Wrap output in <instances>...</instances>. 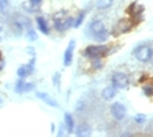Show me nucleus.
<instances>
[{"label": "nucleus", "instance_id": "f257e3e1", "mask_svg": "<svg viewBox=\"0 0 153 137\" xmlns=\"http://www.w3.org/2000/svg\"><path fill=\"white\" fill-rule=\"evenodd\" d=\"M107 52V46H88L84 50V56L93 60L101 59Z\"/></svg>", "mask_w": 153, "mask_h": 137}, {"label": "nucleus", "instance_id": "f03ea898", "mask_svg": "<svg viewBox=\"0 0 153 137\" xmlns=\"http://www.w3.org/2000/svg\"><path fill=\"white\" fill-rule=\"evenodd\" d=\"M134 55H135V58H136L139 61L147 63V61L151 60L152 50H151V47H149V46L143 44V46H139L136 50L134 51Z\"/></svg>", "mask_w": 153, "mask_h": 137}, {"label": "nucleus", "instance_id": "7ed1b4c3", "mask_svg": "<svg viewBox=\"0 0 153 137\" xmlns=\"http://www.w3.org/2000/svg\"><path fill=\"white\" fill-rule=\"evenodd\" d=\"M111 82H113V86H115L117 89H126L128 86V77L126 73H122V72H115L111 77Z\"/></svg>", "mask_w": 153, "mask_h": 137}, {"label": "nucleus", "instance_id": "20e7f679", "mask_svg": "<svg viewBox=\"0 0 153 137\" xmlns=\"http://www.w3.org/2000/svg\"><path fill=\"white\" fill-rule=\"evenodd\" d=\"M132 27V21L131 20H127V19H123L120 21H118V24L115 25V27L113 29V33L114 36H119V34H124L127 33Z\"/></svg>", "mask_w": 153, "mask_h": 137}, {"label": "nucleus", "instance_id": "39448f33", "mask_svg": "<svg viewBox=\"0 0 153 137\" xmlns=\"http://www.w3.org/2000/svg\"><path fill=\"white\" fill-rule=\"evenodd\" d=\"M111 115L117 119V120H122L124 116H126V107L122 103H114L111 106Z\"/></svg>", "mask_w": 153, "mask_h": 137}, {"label": "nucleus", "instance_id": "423d86ee", "mask_svg": "<svg viewBox=\"0 0 153 137\" xmlns=\"http://www.w3.org/2000/svg\"><path fill=\"white\" fill-rule=\"evenodd\" d=\"M74 50H75V41H71L68 43V47L64 52V58H63V63L65 67H68L72 63V59H74Z\"/></svg>", "mask_w": 153, "mask_h": 137}, {"label": "nucleus", "instance_id": "0eeeda50", "mask_svg": "<svg viewBox=\"0 0 153 137\" xmlns=\"http://www.w3.org/2000/svg\"><path fill=\"white\" fill-rule=\"evenodd\" d=\"M34 87L33 84H29V82H25L22 78H20L19 81L16 82V86H15V91L16 93H26V91H30Z\"/></svg>", "mask_w": 153, "mask_h": 137}, {"label": "nucleus", "instance_id": "6e6552de", "mask_svg": "<svg viewBox=\"0 0 153 137\" xmlns=\"http://www.w3.org/2000/svg\"><path fill=\"white\" fill-rule=\"evenodd\" d=\"M72 22H74V21H72L71 17H67L65 20L56 19L55 20V27H56V30H59V31H64L72 26Z\"/></svg>", "mask_w": 153, "mask_h": 137}, {"label": "nucleus", "instance_id": "1a4fd4ad", "mask_svg": "<svg viewBox=\"0 0 153 137\" xmlns=\"http://www.w3.org/2000/svg\"><path fill=\"white\" fill-rule=\"evenodd\" d=\"M102 30H105V25H103L102 21L94 20V21H92V22H90V25H89V31L92 33V36H94V34L100 33V31H102Z\"/></svg>", "mask_w": 153, "mask_h": 137}, {"label": "nucleus", "instance_id": "9d476101", "mask_svg": "<svg viewBox=\"0 0 153 137\" xmlns=\"http://www.w3.org/2000/svg\"><path fill=\"white\" fill-rule=\"evenodd\" d=\"M115 94H117V87L115 86H107V87H105V89L102 90L101 96H102V98L105 101H110V99H113V98L115 97Z\"/></svg>", "mask_w": 153, "mask_h": 137}, {"label": "nucleus", "instance_id": "9b49d317", "mask_svg": "<svg viewBox=\"0 0 153 137\" xmlns=\"http://www.w3.org/2000/svg\"><path fill=\"white\" fill-rule=\"evenodd\" d=\"M37 97L39 98V99H42L45 103H47L48 106H53V107H56L58 106L56 101H55L54 98H51L50 96H47L46 93H37Z\"/></svg>", "mask_w": 153, "mask_h": 137}, {"label": "nucleus", "instance_id": "f8f14e48", "mask_svg": "<svg viewBox=\"0 0 153 137\" xmlns=\"http://www.w3.org/2000/svg\"><path fill=\"white\" fill-rule=\"evenodd\" d=\"M37 25H38V29L41 30V33L48 34V26L43 17H37Z\"/></svg>", "mask_w": 153, "mask_h": 137}, {"label": "nucleus", "instance_id": "ddd939ff", "mask_svg": "<svg viewBox=\"0 0 153 137\" xmlns=\"http://www.w3.org/2000/svg\"><path fill=\"white\" fill-rule=\"evenodd\" d=\"M64 121H65V127H67V131L68 132H72L74 131V118H72L71 114H65L64 115Z\"/></svg>", "mask_w": 153, "mask_h": 137}, {"label": "nucleus", "instance_id": "4468645a", "mask_svg": "<svg viewBox=\"0 0 153 137\" xmlns=\"http://www.w3.org/2000/svg\"><path fill=\"white\" fill-rule=\"evenodd\" d=\"M111 4H113V0H97L96 3L97 8L100 9H107L111 7Z\"/></svg>", "mask_w": 153, "mask_h": 137}, {"label": "nucleus", "instance_id": "2eb2a0df", "mask_svg": "<svg viewBox=\"0 0 153 137\" xmlns=\"http://www.w3.org/2000/svg\"><path fill=\"white\" fill-rule=\"evenodd\" d=\"M93 38H94L96 41H98V42H105L107 38H109V33H107L106 29H105V30L100 31V33L94 34V36H93Z\"/></svg>", "mask_w": 153, "mask_h": 137}, {"label": "nucleus", "instance_id": "dca6fc26", "mask_svg": "<svg viewBox=\"0 0 153 137\" xmlns=\"http://www.w3.org/2000/svg\"><path fill=\"white\" fill-rule=\"evenodd\" d=\"M90 129L88 125H79L77 127V131H76V135L77 136H85V135H89Z\"/></svg>", "mask_w": 153, "mask_h": 137}, {"label": "nucleus", "instance_id": "f3484780", "mask_svg": "<svg viewBox=\"0 0 153 137\" xmlns=\"http://www.w3.org/2000/svg\"><path fill=\"white\" fill-rule=\"evenodd\" d=\"M17 75H19L20 78H24L26 75H29V72H27L26 69V65H21L19 69H17Z\"/></svg>", "mask_w": 153, "mask_h": 137}, {"label": "nucleus", "instance_id": "a211bd4d", "mask_svg": "<svg viewBox=\"0 0 153 137\" xmlns=\"http://www.w3.org/2000/svg\"><path fill=\"white\" fill-rule=\"evenodd\" d=\"M26 34H27V39H30V41H36L37 39V34H36V31L32 29V26H27Z\"/></svg>", "mask_w": 153, "mask_h": 137}, {"label": "nucleus", "instance_id": "6ab92c4d", "mask_svg": "<svg viewBox=\"0 0 153 137\" xmlns=\"http://www.w3.org/2000/svg\"><path fill=\"white\" fill-rule=\"evenodd\" d=\"M84 17H85V12H81L79 15V17H77V20H76V22H75V27H79L80 25H81V22L84 21Z\"/></svg>", "mask_w": 153, "mask_h": 137}, {"label": "nucleus", "instance_id": "aec40b11", "mask_svg": "<svg viewBox=\"0 0 153 137\" xmlns=\"http://www.w3.org/2000/svg\"><path fill=\"white\" fill-rule=\"evenodd\" d=\"M24 8H25L27 12H37L38 8H36V7H33L30 3H24Z\"/></svg>", "mask_w": 153, "mask_h": 137}, {"label": "nucleus", "instance_id": "412c9836", "mask_svg": "<svg viewBox=\"0 0 153 137\" xmlns=\"http://www.w3.org/2000/svg\"><path fill=\"white\" fill-rule=\"evenodd\" d=\"M34 63H36V58H33L32 61H29V64L26 65V69L29 73H33V71H34Z\"/></svg>", "mask_w": 153, "mask_h": 137}, {"label": "nucleus", "instance_id": "4be33fe9", "mask_svg": "<svg viewBox=\"0 0 153 137\" xmlns=\"http://www.w3.org/2000/svg\"><path fill=\"white\" fill-rule=\"evenodd\" d=\"M135 121L139 123V124H143V123L145 121V115H143V114H139L135 116Z\"/></svg>", "mask_w": 153, "mask_h": 137}, {"label": "nucleus", "instance_id": "5701e85b", "mask_svg": "<svg viewBox=\"0 0 153 137\" xmlns=\"http://www.w3.org/2000/svg\"><path fill=\"white\" fill-rule=\"evenodd\" d=\"M143 90H144V93L147 94V96H152L153 94V86H151V85H145L143 87Z\"/></svg>", "mask_w": 153, "mask_h": 137}, {"label": "nucleus", "instance_id": "b1692460", "mask_svg": "<svg viewBox=\"0 0 153 137\" xmlns=\"http://www.w3.org/2000/svg\"><path fill=\"white\" fill-rule=\"evenodd\" d=\"M8 7V0H0V12H5Z\"/></svg>", "mask_w": 153, "mask_h": 137}, {"label": "nucleus", "instance_id": "393cba45", "mask_svg": "<svg viewBox=\"0 0 153 137\" xmlns=\"http://www.w3.org/2000/svg\"><path fill=\"white\" fill-rule=\"evenodd\" d=\"M29 3L36 8H39L41 4H42V0H29Z\"/></svg>", "mask_w": 153, "mask_h": 137}, {"label": "nucleus", "instance_id": "a878e982", "mask_svg": "<svg viewBox=\"0 0 153 137\" xmlns=\"http://www.w3.org/2000/svg\"><path fill=\"white\" fill-rule=\"evenodd\" d=\"M54 82H55V85H58V82H59V73H56L54 77Z\"/></svg>", "mask_w": 153, "mask_h": 137}, {"label": "nucleus", "instance_id": "bb28decb", "mask_svg": "<svg viewBox=\"0 0 153 137\" xmlns=\"http://www.w3.org/2000/svg\"><path fill=\"white\" fill-rule=\"evenodd\" d=\"M94 65H96V68H100L101 63H100V61H96V63H94Z\"/></svg>", "mask_w": 153, "mask_h": 137}, {"label": "nucleus", "instance_id": "cd10ccee", "mask_svg": "<svg viewBox=\"0 0 153 137\" xmlns=\"http://www.w3.org/2000/svg\"><path fill=\"white\" fill-rule=\"evenodd\" d=\"M151 63H152V65H153V51H152V55H151Z\"/></svg>", "mask_w": 153, "mask_h": 137}, {"label": "nucleus", "instance_id": "c85d7f7f", "mask_svg": "<svg viewBox=\"0 0 153 137\" xmlns=\"http://www.w3.org/2000/svg\"><path fill=\"white\" fill-rule=\"evenodd\" d=\"M1 106H3V98L0 97V107H1Z\"/></svg>", "mask_w": 153, "mask_h": 137}, {"label": "nucleus", "instance_id": "c756f323", "mask_svg": "<svg viewBox=\"0 0 153 137\" xmlns=\"http://www.w3.org/2000/svg\"><path fill=\"white\" fill-rule=\"evenodd\" d=\"M0 59H1V54H0Z\"/></svg>", "mask_w": 153, "mask_h": 137}, {"label": "nucleus", "instance_id": "7c9ffc66", "mask_svg": "<svg viewBox=\"0 0 153 137\" xmlns=\"http://www.w3.org/2000/svg\"><path fill=\"white\" fill-rule=\"evenodd\" d=\"M1 68H3V67H1V65H0V69H1Z\"/></svg>", "mask_w": 153, "mask_h": 137}, {"label": "nucleus", "instance_id": "2f4dec72", "mask_svg": "<svg viewBox=\"0 0 153 137\" xmlns=\"http://www.w3.org/2000/svg\"><path fill=\"white\" fill-rule=\"evenodd\" d=\"M0 39H1V37H0Z\"/></svg>", "mask_w": 153, "mask_h": 137}]
</instances>
